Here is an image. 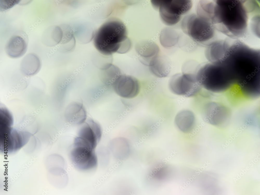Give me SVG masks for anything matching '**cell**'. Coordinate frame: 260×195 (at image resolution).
I'll return each mask as SVG.
<instances>
[{
	"mask_svg": "<svg viewBox=\"0 0 260 195\" xmlns=\"http://www.w3.org/2000/svg\"><path fill=\"white\" fill-rule=\"evenodd\" d=\"M153 2L159 10L160 18L166 25L171 26L178 23L182 17L191 9L190 0H160Z\"/></svg>",
	"mask_w": 260,
	"mask_h": 195,
	"instance_id": "8992f818",
	"label": "cell"
},
{
	"mask_svg": "<svg viewBox=\"0 0 260 195\" xmlns=\"http://www.w3.org/2000/svg\"><path fill=\"white\" fill-rule=\"evenodd\" d=\"M168 87L174 94L188 97L196 95L202 88L197 80L195 72L174 74L169 79Z\"/></svg>",
	"mask_w": 260,
	"mask_h": 195,
	"instance_id": "52a82bcc",
	"label": "cell"
},
{
	"mask_svg": "<svg viewBox=\"0 0 260 195\" xmlns=\"http://www.w3.org/2000/svg\"><path fill=\"white\" fill-rule=\"evenodd\" d=\"M136 50L138 54L143 59L142 63L148 66L150 60L159 54V49L158 46L154 43L148 44L146 45H141L137 47Z\"/></svg>",
	"mask_w": 260,
	"mask_h": 195,
	"instance_id": "2e32d148",
	"label": "cell"
},
{
	"mask_svg": "<svg viewBox=\"0 0 260 195\" xmlns=\"http://www.w3.org/2000/svg\"><path fill=\"white\" fill-rule=\"evenodd\" d=\"M103 70L106 84L112 86L114 82L122 75L120 69L111 63L107 64Z\"/></svg>",
	"mask_w": 260,
	"mask_h": 195,
	"instance_id": "e0dca14e",
	"label": "cell"
},
{
	"mask_svg": "<svg viewBox=\"0 0 260 195\" xmlns=\"http://www.w3.org/2000/svg\"><path fill=\"white\" fill-rule=\"evenodd\" d=\"M197 80L202 88L210 92L220 93L230 89L228 83L219 64L209 63L198 67Z\"/></svg>",
	"mask_w": 260,
	"mask_h": 195,
	"instance_id": "5b68a950",
	"label": "cell"
},
{
	"mask_svg": "<svg viewBox=\"0 0 260 195\" xmlns=\"http://www.w3.org/2000/svg\"><path fill=\"white\" fill-rule=\"evenodd\" d=\"M181 29L187 35L199 45L207 47L214 41L216 30L211 19L196 13L184 17Z\"/></svg>",
	"mask_w": 260,
	"mask_h": 195,
	"instance_id": "277c9868",
	"label": "cell"
},
{
	"mask_svg": "<svg viewBox=\"0 0 260 195\" xmlns=\"http://www.w3.org/2000/svg\"><path fill=\"white\" fill-rule=\"evenodd\" d=\"M148 66L149 70L154 75L159 78L167 77L169 74L172 64L167 57L159 54L152 58Z\"/></svg>",
	"mask_w": 260,
	"mask_h": 195,
	"instance_id": "8fae6325",
	"label": "cell"
},
{
	"mask_svg": "<svg viewBox=\"0 0 260 195\" xmlns=\"http://www.w3.org/2000/svg\"><path fill=\"white\" fill-rule=\"evenodd\" d=\"M113 90L119 96L126 99H132L139 93L140 85L135 77L125 75H121L112 85Z\"/></svg>",
	"mask_w": 260,
	"mask_h": 195,
	"instance_id": "9c48e42d",
	"label": "cell"
},
{
	"mask_svg": "<svg viewBox=\"0 0 260 195\" xmlns=\"http://www.w3.org/2000/svg\"><path fill=\"white\" fill-rule=\"evenodd\" d=\"M41 67L40 60L36 55L29 53L25 56L20 65V70L25 75L31 76L37 73Z\"/></svg>",
	"mask_w": 260,
	"mask_h": 195,
	"instance_id": "5bb4252c",
	"label": "cell"
},
{
	"mask_svg": "<svg viewBox=\"0 0 260 195\" xmlns=\"http://www.w3.org/2000/svg\"><path fill=\"white\" fill-rule=\"evenodd\" d=\"M93 43L98 51L105 56L116 52L126 53L131 47L126 26L116 19L107 21L99 28L94 35Z\"/></svg>",
	"mask_w": 260,
	"mask_h": 195,
	"instance_id": "3957f363",
	"label": "cell"
},
{
	"mask_svg": "<svg viewBox=\"0 0 260 195\" xmlns=\"http://www.w3.org/2000/svg\"><path fill=\"white\" fill-rule=\"evenodd\" d=\"M70 157L73 165L81 170L92 169L97 164L94 149L81 145L74 144Z\"/></svg>",
	"mask_w": 260,
	"mask_h": 195,
	"instance_id": "ba28073f",
	"label": "cell"
},
{
	"mask_svg": "<svg viewBox=\"0 0 260 195\" xmlns=\"http://www.w3.org/2000/svg\"><path fill=\"white\" fill-rule=\"evenodd\" d=\"M65 114L67 120L72 124L81 125L86 121V111L80 105H70L66 109Z\"/></svg>",
	"mask_w": 260,
	"mask_h": 195,
	"instance_id": "9a60e30c",
	"label": "cell"
},
{
	"mask_svg": "<svg viewBox=\"0 0 260 195\" xmlns=\"http://www.w3.org/2000/svg\"><path fill=\"white\" fill-rule=\"evenodd\" d=\"M259 6L254 0L213 1L212 22L215 29L230 38L237 39L248 33L249 24L255 27Z\"/></svg>",
	"mask_w": 260,
	"mask_h": 195,
	"instance_id": "6da1fadb",
	"label": "cell"
},
{
	"mask_svg": "<svg viewBox=\"0 0 260 195\" xmlns=\"http://www.w3.org/2000/svg\"><path fill=\"white\" fill-rule=\"evenodd\" d=\"M81 125L78 132L77 136L95 149L102 135V130L100 126L92 119L87 120Z\"/></svg>",
	"mask_w": 260,
	"mask_h": 195,
	"instance_id": "30bf717a",
	"label": "cell"
},
{
	"mask_svg": "<svg viewBox=\"0 0 260 195\" xmlns=\"http://www.w3.org/2000/svg\"><path fill=\"white\" fill-rule=\"evenodd\" d=\"M225 60L236 85L242 88L259 82V51L240 41L233 43L225 55Z\"/></svg>",
	"mask_w": 260,
	"mask_h": 195,
	"instance_id": "7a4b0ae2",
	"label": "cell"
},
{
	"mask_svg": "<svg viewBox=\"0 0 260 195\" xmlns=\"http://www.w3.org/2000/svg\"><path fill=\"white\" fill-rule=\"evenodd\" d=\"M27 49L26 43L21 37L18 35L12 36L9 40L5 47L6 53L13 58L20 57L25 53Z\"/></svg>",
	"mask_w": 260,
	"mask_h": 195,
	"instance_id": "7c38bea8",
	"label": "cell"
},
{
	"mask_svg": "<svg viewBox=\"0 0 260 195\" xmlns=\"http://www.w3.org/2000/svg\"><path fill=\"white\" fill-rule=\"evenodd\" d=\"M0 7L1 10H5L12 8L15 5L18 3L20 1H0Z\"/></svg>",
	"mask_w": 260,
	"mask_h": 195,
	"instance_id": "ac0fdd59",
	"label": "cell"
},
{
	"mask_svg": "<svg viewBox=\"0 0 260 195\" xmlns=\"http://www.w3.org/2000/svg\"><path fill=\"white\" fill-rule=\"evenodd\" d=\"M195 122V116L191 111L187 110H182L176 116L175 124L178 128L184 133H188L192 130Z\"/></svg>",
	"mask_w": 260,
	"mask_h": 195,
	"instance_id": "4fadbf2b",
	"label": "cell"
}]
</instances>
